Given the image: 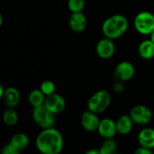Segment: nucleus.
I'll return each mask as SVG.
<instances>
[{"mask_svg":"<svg viewBox=\"0 0 154 154\" xmlns=\"http://www.w3.org/2000/svg\"><path fill=\"white\" fill-rule=\"evenodd\" d=\"M36 148L43 154H59L63 150L64 141L60 132L54 127L42 129L35 141Z\"/></svg>","mask_w":154,"mask_h":154,"instance_id":"1","label":"nucleus"},{"mask_svg":"<svg viewBox=\"0 0 154 154\" xmlns=\"http://www.w3.org/2000/svg\"><path fill=\"white\" fill-rule=\"evenodd\" d=\"M129 26L127 18L123 14H114L106 18L102 24V32L105 37L116 40L123 36Z\"/></svg>","mask_w":154,"mask_h":154,"instance_id":"2","label":"nucleus"},{"mask_svg":"<svg viewBox=\"0 0 154 154\" xmlns=\"http://www.w3.org/2000/svg\"><path fill=\"white\" fill-rule=\"evenodd\" d=\"M111 104V96L108 91L101 89L94 93L88 101V109L96 113L101 114L105 112Z\"/></svg>","mask_w":154,"mask_h":154,"instance_id":"3","label":"nucleus"},{"mask_svg":"<svg viewBox=\"0 0 154 154\" xmlns=\"http://www.w3.org/2000/svg\"><path fill=\"white\" fill-rule=\"evenodd\" d=\"M32 120L42 129L53 127L56 121V115L50 111L44 105L34 107L32 110Z\"/></svg>","mask_w":154,"mask_h":154,"instance_id":"4","label":"nucleus"},{"mask_svg":"<svg viewBox=\"0 0 154 154\" xmlns=\"http://www.w3.org/2000/svg\"><path fill=\"white\" fill-rule=\"evenodd\" d=\"M135 30L143 35H151L154 31V14L143 11L136 14L134 20Z\"/></svg>","mask_w":154,"mask_h":154,"instance_id":"5","label":"nucleus"},{"mask_svg":"<svg viewBox=\"0 0 154 154\" xmlns=\"http://www.w3.org/2000/svg\"><path fill=\"white\" fill-rule=\"evenodd\" d=\"M130 116L132 117L134 124L148 125L152 119V112L146 106L137 105L131 109Z\"/></svg>","mask_w":154,"mask_h":154,"instance_id":"6","label":"nucleus"},{"mask_svg":"<svg viewBox=\"0 0 154 154\" xmlns=\"http://www.w3.org/2000/svg\"><path fill=\"white\" fill-rule=\"evenodd\" d=\"M44 106L51 111L53 114L60 115L61 114L66 108V100L62 96L57 93H53L51 95L46 96Z\"/></svg>","mask_w":154,"mask_h":154,"instance_id":"7","label":"nucleus"},{"mask_svg":"<svg viewBox=\"0 0 154 154\" xmlns=\"http://www.w3.org/2000/svg\"><path fill=\"white\" fill-rule=\"evenodd\" d=\"M135 74V68L129 61H122L117 64L115 69V78L120 82H125L132 79Z\"/></svg>","mask_w":154,"mask_h":154,"instance_id":"8","label":"nucleus"},{"mask_svg":"<svg viewBox=\"0 0 154 154\" xmlns=\"http://www.w3.org/2000/svg\"><path fill=\"white\" fill-rule=\"evenodd\" d=\"M96 51L97 56L101 59H110L116 52V45L114 43V40L106 37L101 39L97 44Z\"/></svg>","mask_w":154,"mask_h":154,"instance_id":"9","label":"nucleus"},{"mask_svg":"<svg viewBox=\"0 0 154 154\" xmlns=\"http://www.w3.org/2000/svg\"><path fill=\"white\" fill-rule=\"evenodd\" d=\"M80 123L84 130L88 132H94V131H97L100 119L98 118L97 114L88 109L82 114Z\"/></svg>","mask_w":154,"mask_h":154,"instance_id":"10","label":"nucleus"},{"mask_svg":"<svg viewBox=\"0 0 154 154\" xmlns=\"http://www.w3.org/2000/svg\"><path fill=\"white\" fill-rule=\"evenodd\" d=\"M97 133L104 139L114 138V136L117 134L116 121L110 118H105L100 120L97 128Z\"/></svg>","mask_w":154,"mask_h":154,"instance_id":"11","label":"nucleus"},{"mask_svg":"<svg viewBox=\"0 0 154 154\" xmlns=\"http://www.w3.org/2000/svg\"><path fill=\"white\" fill-rule=\"evenodd\" d=\"M69 28L75 32H82L88 26V19L83 12L71 13L69 19Z\"/></svg>","mask_w":154,"mask_h":154,"instance_id":"12","label":"nucleus"},{"mask_svg":"<svg viewBox=\"0 0 154 154\" xmlns=\"http://www.w3.org/2000/svg\"><path fill=\"white\" fill-rule=\"evenodd\" d=\"M116 124L117 134L120 135H127L132 132L134 123L130 115H123L117 118Z\"/></svg>","mask_w":154,"mask_h":154,"instance_id":"13","label":"nucleus"},{"mask_svg":"<svg viewBox=\"0 0 154 154\" xmlns=\"http://www.w3.org/2000/svg\"><path fill=\"white\" fill-rule=\"evenodd\" d=\"M140 146L154 149V129L151 127H145L142 129L137 136Z\"/></svg>","mask_w":154,"mask_h":154,"instance_id":"14","label":"nucleus"},{"mask_svg":"<svg viewBox=\"0 0 154 154\" xmlns=\"http://www.w3.org/2000/svg\"><path fill=\"white\" fill-rule=\"evenodd\" d=\"M5 104L11 108H14L18 106L20 99H21V95L19 90L16 88L14 87H9L5 88L4 97H2Z\"/></svg>","mask_w":154,"mask_h":154,"instance_id":"15","label":"nucleus"},{"mask_svg":"<svg viewBox=\"0 0 154 154\" xmlns=\"http://www.w3.org/2000/svg\"><path fill=\"white\" fill-rule=\"evenodd\" d=\"M138 53L143 60H151L154 58V42L152 39L144 40L139 44Z\"/></svg>","mask_w":154,"mask_h":154,"instance_id":"16","label":"nucleus"},{"mask_svg":"<svg viewBox=\"0 0 154 154\" xmlns=\"http://www.w3.org/2000/svg\"><path fill=\"white\" fill-rule=\"evenodd\" d=\"M9 143H11L21 152L22 151L25 150L28 147L30 140H29V137L25 134L18 133V134H15L14 135L12 136Z\"/></svg>","mask_w":154,"mask_h":154,"instance_id":"17","label":"nucleus"},{"mask_svg":"<svg viewBox=\"0 0 154 154\" xmlns=\"http://www.w3.org/2000/svg\"><path fill=\"white\" fill-rule=\"evenodd\" d=\"M45 98H46V96L43 94V92L40 88L32 90L28 95V101L33 108L44 105Z\"/></svg>","mask_w":154,"mask_h":154,"instance_id":"18","label":"nucleus"},{"mask_svg":"<svg viewBox=\"0 0 154 154\" xmlns=\"http://www.w3.org/2000/svg\"><path fill=\"white\" fill-rule=\"evenodd\" d=\"M18 114L13 108L9 107V109L5 110L3 114V122L7 126H14L18 122Z\"/></svg>","mask_w":154,"mask_h":154,"instance_id":"19","label":"nucleus"},{"mask_svg":"<svg viewBox=\"0 0 154 154\" xmlns=\"http://www.w3.org/2000/svg\"><path fill=\"white\" fill-rule=\"evenodd\" d=\"M117 143L113 138L105 139L103 143L101 144L99 151L100 154H113L116 152Z\"/></svg>","mask_w":154,"mask_h":154,"instance_id":"20","label":"nucleus"},{"mask_svg":"<svg viewBox=\"0 0 154 154\" xmlns=\"http://www.w3.org/2000/svg\"><path fill=\"white\" fill-rule=\"evenodd\" d=\"M68 8L71 13L82 12L85 8V0H68Z\"/></svg>","mask_w":154,"mask_h":154,"instance_id":"21","label":"nucleus"},{"mask_svg":"<svg viewBox=\"0 0 154 154\" xmlns=\"http://www.w3.org/2000/svg\"><path fill=\"white\" fill-rule=\"evenodd\" d=\"M40 89L43 92L45 96H49L55 93L56 86L51 80H43L40 85Z\"/></svg>","mask_w":154,"mask_h":154,"instance_id":"22","label":"nucleus"},{"mask_svg":"<svg viewBox=\"0 0 154 154\" xmlns=\"http://www.w3.org/2000/svg\"><path fill=\"white\" fill-rule=\"evenodd\" d=\"M2 152L3 154H18L20 153V152L11 143H7V144H5L4 147H3V149H2Z\"/></svg>","mask_w":154,"mask_h":154,"instance_id":"23","label":"nucleus"},{"mask_svg":"<svg viewBox=\"0 0 154 154\" xmlns=\"http://www.w3.org/2000/svg\"><path fill=\"white\" fill-rule=\"evenodd\" d=\"M135 154H152V150L149 149L147 147H143V146H140L138 149L135 150L134 152Z\"/></svg>","mask_w":154,"mask_h":154,"instance_id":"24","label":"nucleus"},{"mask_svg":"<svg viewBox=\"0 0 154 154\" xmlns=\"http://www.w3.org/2000/svg\"><path fill=\"white\" fill-rule=\"evenodd\" d=\"M86 154H100V151L99 150H89L87 151Z\"/></svg>","mask_w":154,"mask_h":154,"instance_id":"25","label":"nucleus"},{"mask_svg":"<svg viewBox=\"0 0 154 154\" xmlns=\"http://www.w3.org/2000/svg\"><path fill=\"white\" fill-rule=\"evenodd\" d=\"M5 91V88H4V86L1 84V85H0V97H1V98L4 97Z\"/></svg>","mask_w":154,"mask_h":154,"instance_id":"26","label":"nucleus"},{"mask_svg":"<svg viewBox=\"0 0 154 154\" xmlns=\"http://www.w3.org/2000/svg\"><path fill=\"white\" fill-rule=\"evenodd\" d=\"M151 39H152V41L154 42V31H153V32L151 34Z\"/></svg>","mask_w":154,"mask_h":154,"instance_id":"27","label":"nucleus"}]
</instances>
